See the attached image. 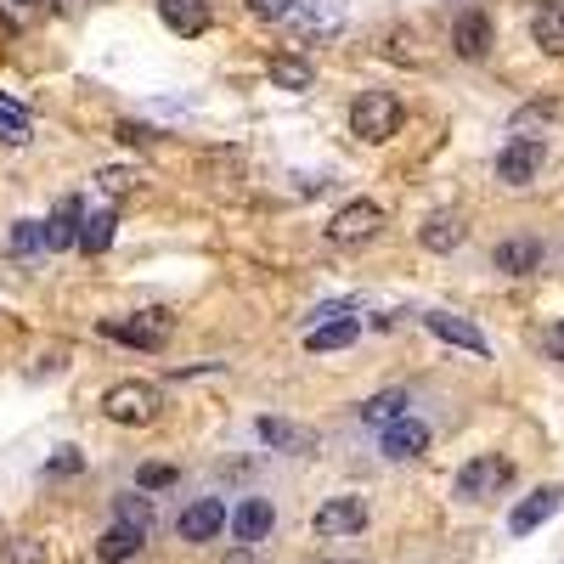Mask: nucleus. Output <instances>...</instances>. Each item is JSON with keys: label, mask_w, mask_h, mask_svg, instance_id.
I'll use <instances>...</instances> for the list:
<instances>
[{"label": "nucleus", "mask_w": 564, "mask_h": 564, "mask_svg": "<svg viewBox=\"0 0 564 564\" xmlns=\"http://www.w3.org/2000/svg\"><path fill=\"white\" fill-rule=\"evenodd\" d=\"M159 412H164V395H159V384H148V379H119V384L102 395V417L119 423V430H148Z\"/></svg>", "instance_id": "1"}, {"label": "nucleus", "mask_w": 564, "mask_h": 564, "mask_svg": "<svg viewBox=\"0 0 564 564\" xmlns=\"http://www.w3.org/2000/svg\"><path fill=\"white\" fill-rule=\"evenodd\" d=\"M102 334L130 345V350H164L170 334H175V316L164 305H148V311H130V316H108Z\"/></svg>", "instance_id": "2"}, {"label": "nucleus", "mask_w": 564, "mask_h": 564, "mask_svg": "<svg viewBox=\"0 0 564 564\" xmlns=\"http://www.w3.org/2000/svg\"><path fill=\"white\" fill-rule=\"evenodd\" d=\"M350 130L372 148H384V141L401 130V97L395 90H361L356 108H350Z\"/></svg>", "instance_id": "3"}, {"label": "nucleus", "mask_w": 564, "mask_h": 564, "mask_svg": "<svg viewBox=\"0 0 564 564\" xmlns=\"http://www.w3.org/2000/svg\"><path fill=\"white\" fill-rule=\"evenodd\" d=\"M508 480H513V463L497 457V452H480V457H468V463L457 468L452 491H457L463 502H491L497 491H508Z\"/></svg>", "instance_id": "4"}, {"label": "nucleus", "mask_w": 564, "mask_h": 564, "mask_svg": "<svg viewBox=\"0 0 564 564\" xmlns=\"http://www.w3.org/2000/svg\"><path fill=\"white\" fill-rule=\"evenodd\" d=\"M384 231V209L372 204V198H356V204H345L334 220H327V243H339V249H361V243H372Z\"/></svg>", "instance_id": "5"}, {"label": "nucleus", "mask_w": 564, "mask_h": 564, "mask_svg": "<svg viewBox=\"0 0 564 564\" xmlns=\"http://www.w3.org/2000/svg\"><path fill=\"white\" fill-rule=\"evenodd\" d=\"M311 531H316L322 542H339V536H361V531H367V497H327V502L316 508Z\"/></svg>", "instance_id": "6"}, {"label": "nucleus", "mask_w": 564, "mask_h": 564, "mask_svg": "<svg viewBox=\"0 0 564 564\" xmlns=\"http://www.w3.org/2000/svg\"><path fill=\"white\" fill-rule=\"evenodd\" d=\"M423 327L441 339V345H452V350H468V356H491V339L480 334L468 316H452V311H423Z\"/></svg>", "instance_id": "7"}, {"label": "nucleus", "mask_w": 564, "mask_h": 564, "mask_svg": "<svg viewBox=\"0 0 564 564\" xmlns=\"http://www.w3.org/2000/svg\"><path fill=\"white\" fill-rule=\"evenodd\" d=\"M547 164V148L542 141H508V148L497 153V181L502 186H531Z\"/></svg>", "instance_id": "8"}, {"label": "nucleus", "mask_w": 564, "mask_h": 564, "mask_svg": "<svg viewBox=\"0 0 564 564\" xmlns=\"http://www.w3.org/2000/svg\"><path fill=\"white\" fill-rule=\"evenodd\" d=\"M289 18L305 40H334L345 29V0H294Z\"/></svg>", "instance_id": "9"}, {"label": "nucleus", "mask_w": 564, "mask_h": 564, "mask_svg": "<svg viewBox=\"0 0 564 564\" xmlns=\"http://www.w3.org/2000/svg\"><path fill=\"white\" fill-rule=\"evenodd\" d=\"M417 243L430 249V254H452V249L468 243V220L457 209H430V215H423V226H417Z\"/></svg>", "instance_id": "10"}, {"label": "nucleus", "mask_w": 564, "mask_h": 564, "mask_svg": "<svg viewBox=\"0 0 564 564\" xmlns=\"http://www.w3.org/2000/svg\"><path fill=\"white\" fill-rule=\"evenodd\" d=\"M181 542H215L226 531V502L220 497H198V502H186L181 508V520H175Z\"/></svg>", "instance_id": "11"}, {"label": "nucleus", "mask_w": 564, "mask_h": 564, "mask_svg": "<svg viewBox=\"0 0 564 564\" xmlns=\"http://www.w3.org/2000/svg\"><path fill=\"white\" fill-rule=\"evenodd\" d=\"M558 508H564V486H536L520 508L508 513V531H513V536H531L536 525H547V520H553Z\"/></svg>", "instance_id": "12"}, {"label": "nucleus", "mask_w": 564, "mask_h": 564, "mask_svg": "<svg viewBox=\"0 0 564 564\" xmlns=\"http://www.w3.org/2000/svg\"><path fill=\"white\" fill-rule=\"evenodd\" d=\"M226 525H231V542H265L271 536V525H276V513H271V502L265 497H243L238 508L226 513Z\"/></svg>", "instance_id": "13"}, {"label": "nucleus", "mask_w": 564, "mask_h": 564, "mask_svg": "<svg viewBox=\"0 0 564 564\" xmlns=\"http://www.w3.org/2000/svg\"><path fill=\"white\" fill-rule=\"evenodd\" d=\"M423 452H430V423H423V417H395V423H384V457L406 463V457H423Z\"/></svg>", "instance_id": "14"}, {"label": "nucleus", "mask_w": 564, "mask_h": 564, "mask_svg": "<svg viewBox=\"0 0 564 564\" xmlns=\"http://www.w3.org/2000/svg\"><path fill=\"white\" fill-rule=\"evenodd\" d=\"M491 271H502V276H531V271H542V243H536V238H502V243L491 249Z\"/></svg>", "instance_id": "15"}, {"label": "nucleus", "mask_w": 564, "mask_h": 564, "mask_svg": "<svg viewBox=\"0 0 564 564\" xmlns=\"http://www.w3.org/2000/svg\"><path fill=\"white\" fill-rule=\"evenodd\" d=\"M452 45H457L463 63H480V57L491 52V18H486V12H463L457 29H452Z\"/></svg>", "instance_id": "16"}, {"label": "nucleus", "mask_w": 564, "mask_h": 564, "mask_svg": "<svg viewBox=\"0 0 564 564\" xmlns=\"http://www.w3.org/2000/svg\"><path fill=\"white\" fill-rule=\"evenodd\" d=\"M159 18L181 40H198L209 29V7H204V0H159Z\"/></svg>", "instance_id": "17"}, {"label": "nucleus", "mask_w": 564, "mask_h": 564, "mask_svg": "<svg viewBox=\"0 0 564 564\" xmlns=\"http://www.w3.org/2000/svg\"><path fill=\"white\" fill-rule=\"evenodd\" d=\"M79 220H85V204L79 198H63L52 209V220H40L45 226V249H79Z\"/></svg>", "instance_id": "18"}, {"label": "nucleus", "mask_w": 564, "mask_h": 564, "mask_svg": "<svg viewBox=\"0 0 564 564\" xmlns=\"http://www.w3.org/2000/svg\"><path fill=\"white\" fill-rule=\"evenodd\" d=\"M531 40L547 57H564V0H542V7L531 12Z\"/></svg>", "instance_id": "19"}, {"label": "nucleus", "mask_w": 564, "mask_h": 564, "mask_svg": "<svg viewBox=\"0 0 564 564\" xmlns=\"http://www.w3.org/2000/svg\"><path fill=\"white\" fill-rule=\"evenodd\" d=\"M265 74H271V85H282V90H311V85H316V68H311L300 52H276V57L265 63Z\"/></svg>", "instance_id": "20"}, {"label": "nucleus", "mask_w": 564, "mask_h": 564, "mask_svg": "<svg viewBox=\"0 0 564 564\" xmlns=\"http://www.w3.org/2000/svg\"><path fill=\"white\" fill-rule=\"evenodd\" d=\"M74 0H0V18H7L12 29H29L40 18H52V12H68Z\"/></svg>", "instance_id": "21"}, {"label": "nucleus", "mask_w": 564, "mask_h": 564, "mask_svg": "<svg viewBox=\"0 0 564 564\" xmlns=\"http://www.w3.org/2000/svg\"><path fill=\"white\" fill-rule=\"evenodd\" d=\"M113 226H119L113 209H85V220H79V249H85V254H102V249L113 243Z\"/></svg>", "instance_id": "22"}, {"label": "nucleus", "mask_w": 564, "mask_h": 564, "mask_svg": "<svg viewBox=\"0 0 564 564\" xmlns=\"http://www.w3.org/2000/svg\"><path fill=\"white\" fill-rule=\"evenodd\" d=\"M356 334H361V322H356V316L327 322V327H311V334H305V350H311V356H322V350H345V345H356Z\"/></svg>", "instance_id": "23"}, {"label": "nucleus", "mask_w": 564, "mask_h": 564, "mask_svg": "<svg viewBox=\"0 0 564 564\" xmlns=\"http://www.w3.org/2000/svg\"><path fill=\"white\" fill-rule=\"evenodd\" d=\"M141 542H148V536H135V531L113 525V531H102V542H97V558H102V564H124V558H135V553H141Z\"/></svg>", "instance_id": "24"}, {"label": "nucleus", "mask_w": 564, "mask_h": 564, "mask_svg": "<svg viewBox=\"0 0 564 564\" xmlns=\"http://www.w3.org/2000/svg\"><path fill=\"white\" fill-rule=\"evenodd\" d=\"M260 441L282 446V452H311V435L294 430V423H282V417H260Z\"/></svg>", "instance_id": "25"}, {"label": "nucleus", "mask_w": 564, "mask_h": 564, "mask_svg": "<svg viewBox=\"0 0 564 564\" xmlns=\"http://www.w3.org/2000/svg\"><path fill=\"white\" fill-rule=\"evenodd\" d=\"M395 417H406V390H384L361 401V423H395Z\"/></svg>", "instance_id": "26"}, {"label": "nucleus", "mask_w": 564, "mask_h": 564, "mask_svg": "<svg viewBox=\"0 0 564 564\" xmlns=\"http://www.w3.org/2000/svg\"><path fill=\"white\" fill-rule=\"evenodd\" d=\"M119 525H124V531H135V536H148V531H153V502L141 497V491L119 497Z\"/></svg>", "instance_id": "27"}, {"label": "nucleus", "mask_w": 564, "mask_h": 564, "mask_svg": "<svg viewBox=\"0 0 564 564\" xmlns=\"http://www.w3.org/2000/svg\"><path fill=\"white\" fill-rule=\"evenodd\" d=\"M0 564H45V542H40V536H12V542H0Z\"/></svg>", "instance_id": "28"}, {"label": "nucleus", "mask_w": 564, "mask_h": 564, "mask_svg": "<svg viewBox=\"0 0 564 564\" xmlns=\"http://www.w3.org/2000/svg\"><path fill=\"white\" fill-rule=\"evenodd\" d=\"M12 254H23V260L45 254V226H40V220H18V226H12Z\"/></svg>", "instance_id": "29"}, {"label": "nucleus", "mask_w": 564, "mask_h": 564, "mask_svg": "<svg viewBox=\"0 0 564 564\" xmlns=\"http://www.w3.org/2000/svg\"><path fill=\"white\" fill-rule=\"evenodd\" d=\"M97 186H102L108 198H130L135 186H141V175H135V170H124V164H108V170L97 175Z\"/></svg>", "instance_id": "30"}, {"label": "nucleus", "mask_w": 564, "mask_h": 564, "mask_svg": "<svg viewBox=\"0 0 564 564\" xmlns=\"http://www.w3.org/2000/svg\"><path fill=\"white\" fill-rule=\"evenodd\" d=\"M0 141H7V148H23L29 141V113H18L12 102H0Z\"/></svg>", "instance_id": "31"}, {"label": "nucleus", "mask_w": 564, "mask_h": 564, "mask_svg": "<svg viewBox=\"0 0 564 564\" xmlns=\"http://www.w3.org/2000/svg\"><path fill=\"white\" fill-rule=\"evenodd\" d=\"M350 311H361V300H356V294H345V300H322V305L311 311V327H327V322H345Z\"/></svg>", "instance_id": "32"}, {"label": "nucleus", "mask_w": 564, "mask_h": 564, "mask_svg": "<svg viewBox=\"0 0 564 564\" xmlns=\"http://www.w3.org/2000/svg\"><path fill=\"white\" fill-rule=\"evenodd\" d=\"M164 486H175V468L170 463H148L135 475V491H164Z\"/></svg>", "instance_id": "33"}, {"label": "nucleus", "mask_w": 564, "mask_h": 564, "mask_svg": "<svg viewBox=\"0 0 564 564\" xmlns=\"http://www.w3.org/2000/svg\"><path fill=\"white\" fill-rule=\"evenodd\" d=\"M249 12H254V18H265V23H282V18L294 12V0H249Z\"/></svg>", "instance_id": "34"}, {"label": "nucleus", "mask_w": 564, "mask_h": 564, "mask_svg": "<svg viewBox=\"0 0 564 564\" xmlns=\"http://www.w3.org/2000/svg\"><path fill=\"white\" fill-rule=\"evenodd\" d=\"M542 350H547V356H553V361H564V316H558V322H547V327H542Z\"/></svg>", "instance_id": "35"}, {"label": "nucleus", "mask_w": 564, "mask_h": 564, "mask_svg": "<svg viewBox=\"0 0 564 564\" xmlns=\"http://www.w3.org/2000/svg\"><path fill=\"white\" fill-rule=\"evenodd\" d=\"M74 468H79V452H74V446H63V452L52 457V475H74Z\"/></svg>", "instance_id": "36"}, {"label": "nucleus", "mask_w": 564, "mask_h": 564, "mask_svg": "<svg viewBox=\"0 0 564 564\" xmlns=\"http://www.w3.org/2000/svg\"><path fill=\"white\" fill-rule=\"evenodd\" d=\"M113 135L124 141V148H141V141H148V130H141V124H119Z\"/></svg>", "instance_id": "37"}, {"label": "nucleus", "mask_w": 564, "mask_h": 564, "mask_svg": "<svg viewBox=\"0 0 564 564\" xmlns=\"http://www.w3.org/2000/svg\"><path fill=\"white\" fill-rule=\"evenodd\" d=\"M226 564H254V558H249V553H243V547H238V553H231V558H226Z\"/></svg>", "instance_id": "38"}, {"label": "nucleus", "mask_w": 564, "mask_h": 564, "mask_svg": "<svg viewBox=\"0 0 564 564\" xmlns=\"http://www.w3.org/2000/svg\"><path fill=\"white\" fill-rule=\"evenodd\" d=\"M322 564H356V558H322Z\"/></svg>", "instance_id": "39"}]
</instances>
